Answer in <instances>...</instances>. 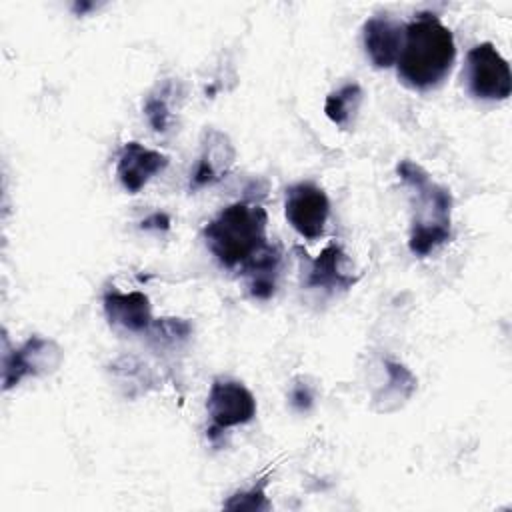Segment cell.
<instances>
[{
  "mask_svg": "<svg viewBox=\"0 0 512 512\" xmlns=\"http://www.w3.org/2000/svg\"><path fill=\"white\" fill-rule=\"evenodd\" d=\"M454 58L456 46L452 32L436 14L422 12L404 28L396 72L408 88L430 90L450 74Z\"/></svg>",
  "mask_w": 512,
  "mask_h": 512,
  "instance_id": "cell-1",
  "label": "cell"
},
{
  "mask_svg": "<svg viewBox=\"0 0 512 512\" xmlns=\"http://www.w3.org/2000/svg\"><path fill=\"white\" fill-rule=\"evenodd\" d=\"M266 210L258 204L234 202L226 206L208 226L204 238L210 252L226 268L248 262L266 246Z\"/></svg>",
  "mask_w": 512,
  "mask_h": 512,
  "instance_id": "cell-2",
  "label": "cell"
},
{
  "mask_svg": "<svg viewBox=\"0 0 512 512\" xmlns=\"http://www.w3.org/2000/svg\"><path fill=\"white\" fill-rule=\"evenodd\" d=\"M464 76L468 92L478 100H506L512 92L510 66L492 42L468 50Z\"/></svg>",
  "mask_w": 512,
  "mask_h": 512,
  "instance_id": "cell-3",
  "label": "cell"
},
{
  "mask_svg": "<svg viewBox=\"0 0 512 512\" xmlns=\"http://www.w3.org/2000/svg\"><path fill=\"white\" fill-rule=\"evenodd\" d=\"M206 408L208 416L212 418L208 436L216 438L218 432L230 426L250 422L256 416V398L242 382L216 378L210 386Z\"/></svg>",
  "mask_w": 512,
  "mask_h": 512,
  "instance_id": "cell-4",
  "label": "cell"
},
{
  "mask_svg": "<svg viewBox=\"0 0 512 512\" xmlns=\"http://www.w3.org/2000/svg\"><path fill=\"white\" fill-rule=\"evenodd\" d=\"M284 212L300 236L316 240L324 234L330 214V200L320 186L312 182H298L286 190Z\"/></svg>",
  "mask_w": 512,
  "mask_h": 512,
  "instance_id": "cell-5",
  "label": "cell"
},
{
  "mask_svg": "<svg viewBox=\"0 0 512 512\" xmlns=\"http://www.w3.org/2000/svg\"><path fill=\"white\" fill-rule=\"evenodd\" d=\"M404 24L380 14L372 16L362 26V42L370 62L376 68H390L396 64L404 44Z\"/></svg>",
  "mask_w": 512,
  "mask_h": 512,
  "instance_id": "cell-6",
  "label": "cell"
},
{
  "mask_svg": "<svg viewBox=\"0 0 512 512\" xmlns=\"http://www.w3.org/2000/svg\"><path fill=\"white\" fill-rule=\"evenodd\" d=\"M168 166V156L158 150H150L138 142H126L120 148L116 162V176L124 190L136 194L144 188V184L158 172Z\"/></svg>",
  "mask_w": 512,
  "mask_h": 512,
  "instance_id": "cell-7",
  "label": "cell"
},
{
  "mask_svg": "<svg viewBox=\"0 0 512 512\" xmlns=\"http://www.w3.org/2000/svg\"><path fill=\"white\" fill-rule=\"evenodd\" d=\"M104 312L110 324L130 332H144L152 326L150 300L142 292L108 290L104 294Z\"/></svg>",
  "mask_w": 512,
  "mask_h": 512,
  "instance_id": "cell-8",
  "label": "cell"
},
{
  "mask_svg": "<svg viewBox=\"0 0 512 512\" xmlns=\"http://www.w3.org/2000/svg\"><path fill=\"white\" fill-rule=\"evenodd\" d=\"M346 262V254L338 244H328L314 260H310V268L306 272V286L308 288H326V290H336V288H350L356 278L346 274L342 264Z\"/></svg>",
  "mask_w": 512,
  "mask_h": 512,
  "instance_id": "cell-9",
  "label": "cell"
},
{
  "mask_svg": "<svg viewBox=\"0 0 512 512\" xmlns=\"http://www.w3.org/2000/svg\"><path fill=\"white\" fill-rule=\"evenodd\" d=\"M280 258H282L280 248L266 244L248 262L242 264V272L248 280V292L254 298L268 300L274 294Z\"/></svg>",
  "mask_w": 512,
  "mask_h": 512,
  "instance_id": "cell-10",
  "label": "cell"
},
{
  "mask_svg": "<svg viewBox=\"0 0 512 512\" xmlns=\"http://www.w3.org/2000/svg\"><path fill=\"white\" fill-rule=\"evenodd\" d=\"M48 346H52V342L34 336L20 350L6 354V358H4V388H10V386L18 384L24 376L34 374L36 368L40 366V356Z\"/></svg>",
  "mask_w": 512,
  "mask_h": 512,
  "instance_id": "cell-11",
  "label": "cell"
},
{
  "mask_svg": "<svg viewBox=\"0 0 512 512\" xmlns=\"http://www.w3.org/2000/svg\"><path fill=\"white\" fill-rule=\"evenodd\" d=\"M360 102H362V88L356 82H348L326 98L324 112L334 124L344 128L348 126L350 118L356 114Z\"/></svg>",
  "mask_w": 512,
  "mask_h": 512,
  "instance_id": "cell-12",
  "label": "cell"
},
{
  "mask_svg": "<svg viewBox=\"0 0 512 512\" xmlns=\"http://www.w3.org/2000/svg\"><path fill=\"white\" fill-rule=\"evenodd\" d=\"M224 506L232 510H264L268 508V502L262 488H252L250 492L234 494Z\"/></svg>",
  "mask_w": 512,
  "mask_h": 512,
  "instance_id": "cell-13",
  "label": "cell"
},
{
  "mask_svg": "<svg viewBox=\"0 0 512 512\" xmlns=\"http://www.w3.org/2000/svg\"><path fill=\"white\" fill-rule=\"evenodd\" d=\"M144 112H146V118H148V122L152 124V128H154L156 132L166 130L170 112H168V106H166V100H164V98L150 96V98L146 100Z\"/></svg>",
  "mask_w": 512,
  "mask_h": 512,
  "instance_id": "cell-14",
  "label": "cell"
},
{
  "mask_svg": "<svg viewBox=\"0 0 512 512\" xmlns=\"http://www.w3.org/2000/svg\"><path fill=\"white\" fill-rule=\"evenodd\" d=\"M142 228H146V230H150V228H154V230H168L170 228V218L166 216V214H160V212H156V214H152L150 218H146L144 222H142Z\"/></svg>",
  "mask_w": 512,
  "mask_h": 512,
  "instance_id": "cell-15",
  "label": "cell"
},
{
  "mask_svg": "<svg viewBox=\"0 0 512 512\" xmlns=\"http://www.w3.org/2000/svg\"><path fill=\"white\" fill-rule=\"evenodd\" d=\"M312 402V394L308 390H304L302 386H298L294 392H292V404L298 408V410H306Z\"/></svg>",
  "mask_w": 512,
  "mask_h": 512,
  "instance_id": "cell-16",
  "label": "cell"
}]
</instances>
